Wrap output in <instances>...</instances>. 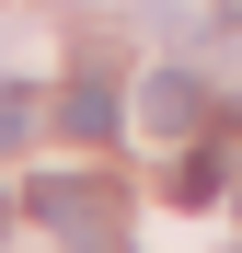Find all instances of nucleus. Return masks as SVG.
Instances as JSON below:
<instances>
[{"label":"nucleus","mask_w":242,"mask_h":253,"mask_svg":"<svg viewBox=\"0 0 242 253\" xmlns=\"http://www.w3.org/2000/svg\"><path fill=\"white\" fill-rule=\"evenodd\" d=\"M139 115L161 126V138H185V126H208V81H196V69H150V92H139Z\"/></svg>","instance_id":"1"},{"label":"nucleus","mask_w":242,"mask_h":253,"mask_svg":"<svg viewBox=\"0 0 242 253\" xmlns=\"http://www.w3.org/2000/svg\"><path fill=\"white\" fill-rule=\"evenodd\" d=\"M35 219H47V230H69V242H81V230L104 219V184H93V173H47V184H35Z\"/></svg>","instance_id":"2"},{"label":"nucleus","mask_w":242,"mask_h":253,"mask_svg":"<svg viewBox=\"0 0 242 253\" xmlns=\"http://www.w3.org/2000/svg\"><path fill=\"white\" fill-rule=\"evenodd\" d=\"M58 126H69L81 150H93V138H115V126H127V104H115L104 81H69V92H58Z\"/></svg>","instance_id":"3"},{"label":"nucleus","mask_w":242,"mask_h":253,"mask_svg":"<svg viewBox=\"0 0 242 253\" xmlns=\"http://www.w3.org/2000/svg\"><path fill=\"white\" fill-rule=\"evenodd\" d=\"M161 184H173V207H208V196L231 184V161H219V150H173V173H161Z\"/></svg>","instance_id":"4"},{"label":"nucleus","mask_w":242,"mask_h":253,"mask_svg":"<svg viewBox=\"0 0 242 253\" xmlns=\"http://www.w3.org/2000/svg\"><path fill=\"white\" fill-rule=\"evenodd\" d=\"M23 138H35V104L12 92V81H0V150H23Z\"/></svg>","instance_id":"5"},{"label":"nucleus","mask_w":242,"mask_h":253,"mask_svg":"<svg viewBox=\"0 0 242 253\" xmlns=\"http://www.w3.org/2000/svg\"><path fill=\"white\" fill-rule=\"evenodd\" d=\"M0 230H12V207H0Z\"/></svg>","instance_id":"6"},{"label":"nucleus","mask_w":242,"mask_h":253,"mask_svg":"<svg viewBox=\"0 0 242 253\" xmlns=\"http://www.w3.org/2000/svg\"><path fill=\"white\" fill-rule=\"evenodd\" d=\"M219 12H242V0H219Z\"/></svg>","instance_id":"7"},{"label":"nucleus","mask_w":242,"mask_h":253,"mask_svg":"<svg viewBox=\"0 0 242 253\" xmlns=\"http://www.w3.org/2000/svg\"><path fill=\"white\" fill-rule=\"evenodd\" d=\"M93 253H115V242H93Z\"/></svg>","instance_id":"8"}]
</instances>
